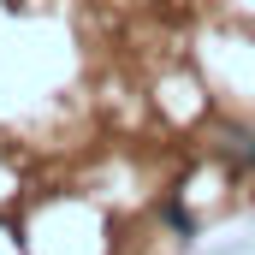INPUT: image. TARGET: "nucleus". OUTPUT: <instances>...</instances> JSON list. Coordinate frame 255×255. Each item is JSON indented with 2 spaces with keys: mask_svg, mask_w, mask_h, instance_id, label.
Listing matches in <instances>:
<instances>
[{
  "mask_svg": "<svg viewBox=\"0 0 255 255\" xmlns=\"http://www.w3.org/2000/svg\"><path fill=\"white\" fill-rule=\"evenodd\" d=\"M166 226H172V232H184V238H196V214L184 208V202H166Z\"/></svg>",
  "mask_w": 255,
  "mask_h": 255,
  "instance_id": "nucleus-1",
  "label": "nucleus"
},
{
  "mask_svg": "<svg viewBox=\"0 0 255 255\" xmlns=\"http://www.w3.org/2000/svg\"><path fill=\"white\" fill-rule=\"evenodd\" d=\"M232 154H238L244 166H255V130H232Z\"/></svg>",
  "mask_w": 255,
  "mask_h": 255,
  "instance_id": "nucleus-2",
  "label": "nucleus"
}]
</instances>
